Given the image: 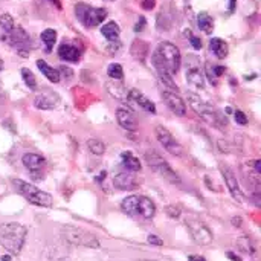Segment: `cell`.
<instances>
[{
	"label": "cell",
	"mask_w": 261,
	"mask_h": 261,
	"mask_svg": "<svg viewBox=\"0 0 261 261\" xmlns=\"http://www.w3.org/2000/svg\"><path fill=\"white\" fill-rule=\"evenodd\" d=\"M151 61H153V66H162L167 69V72L170 75H176L180 69V63H182L180 50L176 44H173L170 41H162L153 52Z\"/></svg>",
	"instance_id": "obj_1"
},
{
	"label": "cell",
	"mask_w": 261,
	"mask_h": 261,
	"mask_svg": "<svg viewBox=\"0 0 261 261\" xmlns=\"http://www.w3.org/2000/svg\"><path fill=\"white\" fill-rule=\"evenodd\" d=\"M28 229L20 223H5L0 225V246L5 248L9 254L17 255L21 252Z\"/></svg>",
	"instance_id": "obj_2"
},
{
	"label": "cell",
	"mask_w": 261,
	"mask_h": 261,
	"mask_svg": "<svg viewBox=\"0 0 261 261\" xmlns=\"http://www.w3.org/2000/svg\"><path fill=\"white\" fill-rule=\"evenodd\" d=\"M187 98H188V102H190V106L193 107V110H194L205 122H208L210 125L217 127V128H223V127L228 125V119H226L219 110H216L214 107H211L210 104H206L205 101H202L199 95H196V93H193V92H188V93H187Z\"/></svg>",
	"instance_id": "obj_3"
},
{
	"label": "cell",
	"mask_w": 261,
	"mask_h": 261,
	"mask_svg": "<svg viewBox=\"0 0 261 261\" xmlns=\"http://www.w3.org/2000/svg\"><path fill=\"white\" fill-rule=\"evenodd\" d=\"M121 210L130 217H141L150 220L156 214V205L151 199L145 196H128L122 200Z\"/></svg>",
	"instance_id": "obj_4"
},
{
	"label": "cell",
	"mask_w": 261,
	"mask_h": 261,
	"mask_svg": "<svg viewBox=\"0 0 261 261\" xmlns=\"http://www.w3.org/2000/svg\"><path fill=\"white\" fill-rule=\"evenodd\" d=\"M12 184H14L17 193L21 194L29 203H32L35 206H41V208H50L52 206L54 200H52V196L49 193H44L40 188H37L35 185L28 184L24 180H20V179H15Z\"/></svg>",
	"instance_id": "obj_5"
},
{
	"label": "cell",
	"mask_w": 261,
	"mask_h": 261,
	"mask_svg": "<svg viewBox=\"0 0 261 261\" xmlns=\"http://www.w3.org/2000/svg\"><path fill=\"white\" fill-rule=\"evenodd\" d=\"M75 15L86 28H95L106 20L107 11L104 8H93L86 3H76Z\"/></svg>",
	"instance_id": "obj_6"
},
{
	"label": "cell",
	"mask_w": 261,
	"mask_h": 261,
	"mask_svg": "<svg viewBox=\"0 0 261 261\" xmlns=\"http://www.w3.org/2000/svg\"><path fill=\"white\" fill-rule=\"evenodd\" d=\"M145 161L159 176H162L170 184H173V185H179L180 184V179L176 174V171H173V168L156 151H147L145 153Z\"/></svg>",
	"instance_id": "obj_7"
},
{
	"label": "cell",
	"mask_w": 261,
	"mask_h": 261,
	"mask_svg": "<svg viewBox=\"0 0 261 261\" xmlns=\"http://www.w3.org/2000/svg\"><path fill=\"white\" fill-rule=\"evenodd\" d=\"M185 225H187V228H188V231H190L193 240H194L197 245H200V246H208V245L213 243V239H214V237H213V232H211V229H210L202 220H199V219H196V217H188V219L185 220Z\"/></svg>",
	"instance_id": "obj_8"
},
{
	"label": "cell",
	"mask_w": 261,
	"mask_h": 261,
	"mask_svg": "<svg viewBox=\"0 0 261 261\" xmlns=\"http://www.w3.org/2000/svg\"><path fill=\"white\" fill-rule=\"evenodd\" d=\"M63 236L64 239L72 243V245H76V246H86V248H99V242L98 239L87 232V231H83V229H78V228H72V226H67L63 229Z\"/></svg>",
	"instance_id": "obj_9"
},
{
	"label": "cell",
	"mask_w": 261,
	"mask_h": 261,
	"mask_svg": "<svg viewBox=\"0 0 261 261\" xmlns=\"http://www.w3.org/2000/svg\"><path fill=\"white\" fill-rule=\"evenodd\" d=\"M3 40H6L11 46H14L15 50H18L23 57H26L31 50V37L20 26H14V29L8 35H5Z\"/></svg>",
	"instance_id": "obj_10"
},
{
	"label": "cell",
	"mask_w": 261,
	"mask_h": 261,
	"mask_svg": "<svg viewBox=\"0 0 261 261\" xmlns=\"http://www.w3.org/2000/svg\"><path fill=\"white\" fill-rule=\"evenodd\" d=\"M154 133H156V138H158L159 144H161L170 154L177 156V158L184 154V150H182L180 144L174 139V136H173L165 127L158 125V127L154 128Z\"/></svg>",
	"instance_id": "obj_11"
},
{
	"label": "cell",
	"mask_w": 261,
	"mask_h": 261,
	"mask_svg": "<svg viewBox=\"0 0 261 261\" xmlns=\"http://www.w3.org/2000/svg\"><path fill=\"white\" fill-rule=\"evenodd\" d=\"M187 83L196 89L205 87V73L197 64L196 57H188L187 60Z\"/></svg>",
	"instance_id": "obj_12"
},
{
	"label": "cell",
	"mask_w": 261,
	"mask_h": 261,
	"mask_svg": "<svg viewBox=\"0 0 261 261\" xmlns=\"http://www.w3.org/2000/svg\"><path fill=\"white\" fill-rule=\"evenodd\" d=\"M162 98L165 101V104L168 106V109L177 115V116H185L187 115V106H185V101L176 93V92H171V90H164L162 93Z\"/></svg>",
	"instance_id": "obj_13"
},
{
	"label": "cell",
	"mask_w": 261,
	"mask_h": 261,
	"mask_svg": "<svg viewBox=\"0 0 261 261\" xmlns=\"http://www.w3.org/2000/svg\"><path fill=\"white\" fill-rule=\"evenodd\" d=\"M113 185H115V188H118L121 191H132V190H136L141 184L136 179L135 173L122 171L113 177Z\"/></svg>",
	"instance_id": "obj_14"
},
{
	"label": "cell",
	"mask_w": 261,
	"mask_h": 261,
	"mask_svg": "<svg viewBox=\"0 0 261 261\" xmlns=\"http://www.w3.org/2000/svg\"><path fill=\"white\" fill-rule=\"evenodd\" d=\"M60 104V96L58 93H54V92H41L35 96L34 99V106L40 110H52L55 109L57 106Z\"/></svg>",
	"instance_id": "obj_15"
},
{
	"label": "cell",
	"mask_w": 261,
	"mask_h": 261,
	"mask_svg": "<svg viewBox=\"0 0 261 261\" xmlns=\"http://www.w3.org/2000/svg\"><path fill=\"white\" fill-rule=\"evenodd\" d=\"M128 102H133L135 106H138L139 109H142V110H145L148 113H153V115L156 113L154 102L150 98H147L142 92H139L138 89L128 90Z\"/></svg>",
	"instance_id": "obj_16"
},
{
	"label": "cell",
	"mask_w": 261,
	"mask_h": 261,
	"mask_svg": "<svg viewBox=\"0 0 261 261\" xmlns=\"http://www.w3.org/2000/svg\"><path fill=\"white\" fill-rule=\"evenodd\" d=\"M58 57L63 61H69V63H78L81 58V49L72 43H61L58 47Z\"/></svg>",
	"instance_id": "obj_17"
},
{
	"label": "cell",
	"mask_w": 261,
	"mask_h": 261,
	"mask_svg": "<svg viewBox=\"0 0 261 261\" xmlns=\"http://www.w3.org/2000/svg\"><path fill=\"white\" fill-rule=\"evenodd\" d=\"M222 174H223V177H225V184H226L228 190L231 191L232 197H234L237 202H243V194H242L240 185H239L237 177L234 176V173H232L228 167H222Z\"/></svg>",
	"instance_id": "obj_18"
},
{
	"label": "cell",
	"mask_w": 261,
	"mask_h": 261,
	"mask_svg": "<svg viewBox=\"0 0 261 261\" xmlns=\"http://www.w3.org/2000/svg\"><path fill=\"white\" fill-rule=\"evenodd\" d=\"M116 119L119 122V125L122 128H125L127 132H136L138 130V122H136V118L133 116V113L128 110V109H118L116 112Z\"/></svg>",
	"instance_id": "obj_19"
},
{
	"label": "cell",
	"mask_w": 261,
	"mask_h": 261,
	"mask_svg": "<svg viewBox=\"0 0 261 261\" xmlns=\"http://www.w3.org/2000/svg\"><path fill=\"white\" fill-rule=\"evenodd\" d=\"M21 162H23V165L34 174V173H37V171H43V168H44V165H46V159L43 158V156H40V154H37V153H26L23 158H21Z\"/></svg>",
	"instance_id": "obj_20"
},
{
	"label": "cell",
	"mask_w": 261,
	"mask_h": 261,
	"mask_svg": "<svg viewBox=\"0 0 261 261\" xmlns=\"http://www.w3.org/2000/svg\"><path fill=\"white\" fill-rule=\"evenodd\" d=\"M106 87H107V90H109V93L112 95V96H115L118 101H122V102H128V92H127V89L124 87V84H121V83H116L115 80H112V81H109L107 84H106Z\"/></svg>",
	"instance_id": "obj_21"
},
{
	"label": "cell",
	"mask_w": 261,
	"mask_h": 261,
	"mask_svg": "<svg viewBox=\"0 0 261 261\" xmlns=\"http://www.w3.org/2000/svg\"><path fill=\"white\" fill-rule=\"evenodd\" d=\"M121 162H122V167L130 173L141 171V161L132 151H122L121 153Z\"/></svg>",
	"instance_id": "obj_22"
},
{
	"label": "cell",
	"mask_w": 261,
	"mask_h": 261,
	"mask_svg": "<svg viewBox=\"0 0 261 261\" xmlns=\"http://www.w3.org/2000/svg\"><path fill=\"white\" fill-rule=\"evenodd\" d=\"M210 49H211V52H213L217 58H220V60L226 58V57H228V52H229L228 43H226L225 40H222V38H213V40L210 41Z\"/></svg>",
	"instance_id": "obj_23"
},
{
	"label": "cell",
	"mask_w": 261,
	"mask_h": 261,
	"mask_svg": "<svg viewBox=\"0 0 261 261\" xmlns=\"http://www.w3.org/2000/svg\"><path fill=\"white\" fill-rule=\"evenodd\" d=\"M37 67L41 70V73L50 81V83H58L61 75L57 69H54L52 66H49L44 60H37Z\"/></svg>",
	"instance_id": "obj_24"
},
{
	"label": "cell",
	"mask_w": 261,
	"mask_h": 261,
	"mask_svg": "<svg viewBox=\"0 0 261 261\" xmlns=\"http://www.w3.org/2000/svg\"><path fill=\"white\" fill-rule=\"evenodd\" d=\"M101 34H102V35H104L110 43H115V41H118V40H119L121 29H119L118 23H115V21H109V23L102 24V28H101Z\"/></svg>",
	"instance_id": "obj_25"
},
{
	"label": "cell",
	"mask_w": 261,
	"mask_h": 261,
	"mask_svg": "<svg viewBox=\"0 0 261 261\" xmlns=\"http://www.w3.org/2000/svg\"><path fill=\"white\" fill-rule=\"evenodd\" d=\"M197 24H199L200 31H203L205 34H211L214 29V20L208 12H200L197 15Z\"/></svg>",
	"instance_id": "obj_26"
},
{
	"label": "cell",
	"mask_w": 261,
	"mask_h": 261,
	"mask_svg": "<svg viewBox=\"0 0 261 261\" xmlns=\"http://www.w3.org/2000/svg\"><path fill=\"white\" fill-rule=\"evenodd\" d=\"M41 41H43V44L46 47V52H50L54 44H55V41H57V32L54 29H50V28L44 29L41 32Z\"/></svg>",
	"instance_id": "obj_27"
},
{
	"label": "cell",
	"mask_w": 261,
	"mask_h": 261,
	"mask_svg": "<svg viewBox=\"0 0 261 261\" xmlns=\"http://www.w3.org/2000/svg\"><path fill=\"white\" fill-rule=\"evenodd\" d=\"M14 26H15V23H14V20H12V17L9 14H2L0 15V28L3 31L2 38H5V35H8L14 29Z\"/></svg>",
	"instance_id": "obj_28"
},
{
	"label": "cell",
	"mask_w": 261,
	"mask_h": 261,
	"mask_svg": "<svg viewBox=\"0 0 261 261\" xmlns=\"http://www.w3.org/2000/svg\"><path fill=\"white\" fill-rule=\"evenodd\" d=\"M107 73L112 80L115 81H121L124 78V70H122V66L118 64V63H112L109 67H107Z\"/></svg>",
	"instance_id": "obj_29"
},
{
	"label": "cell",
	"mask_w": 261,
	"mask_h": 261,
	"mask_svg": "<svg viewBox=\"0 0 261 261\" xmlns=\"http://www.w3.org/2000/svg\"><path fill=\"white\" fill-rule=\"evenodd\" d=\"M87 148L93 153V154H104L106 151V145L104 142H101L99 139H89L87 141Z\"/></svg>",
	"instance_id": "obj_30"
},
{
	"label": "cell",
	"mask_w": 261,
	"mask_h": 261,
	"mask_svg": "<svg viewBox=\"0 0 261 261\" xmlns=\"http://www.w3.org/2000/svg\"><path fill=\"white\" fill-rule=\"evenodd\" d=\"M21 76H23L24 84H26L31 90H35V89H37V80H35L34 73H32L29 69L23 67V69H21Z\"/></svg>",
	"instance_id": "obj_31"
},
{
	"label": "cell",
	"mask_w": 261,
	"mask_h": 261,
	"mask_svg": "<svg viewBox=\"0 0 261 261\" xmlns=\"http://www.w3.org/2000/svg\"><path fill=\"white\" fill-rule=\"evenodd\" d=\"M239 248L243 251V252H246V254H254L255 252V249H254V246H252V242L249 240V239H239Z\"/></svg>",
	"instance_id": "obj_32"
},
{
	"label": "cell",
	"mask_w": 261,
	"mask_h": 261,
	"mask_svg": "<svg viewBox=\"0 0 261 261\" xmlns=\"http://www.w3.org/2000/svg\"><path fill=\"white\" fill-rule=\"evenodd\" d=\"M205 73H206V76H208V80H210V83H211L213 86H216V84L219 83V78H217V75L214 73V66H213V64H210V63L205 64Z\"/></svg>",
	"instance_id": "obj_33"
},
{
	"label": "cell",
	"mask_w": 261,
	"mask_h": 261,
	"mask_svg": "<svg viewBox=\"0 0 261 261\" xmlns=\"http://www.w3.org/2000/svg\"><path fill=\"white\" fill-rule=\"evenodd\" d=\"M234 116H236V121H237V124H240V125H246V124H248V116L245 115V112H242V110H237V112L234 113Z\"/></svg>",
	"instance_id": "obj_34"
},
{
	"label": "cell",
	"mask_w": 261,
	"mask_h": 261,
	"mask_svg": "<svg viewBox=\"0 0 261 261\" xmlns=\"http://www.w3.org/2000/svg\"><path fill=\"white\" fill-rule=\"evenodd\" d=\"M190 43L194 49H202V40L199 37H194V35H190Z\"/></svg>",
	"instance_id": "obj_35"
},
{
	"label": "cell",
	"mask_w": 261,
	"mask_h": 261,
	"mask_svg": "<svg viewBox=\"0 0 261 261\" xmlns=\"http://www.w3.org/2000/svg\"><path fill=\"white\" fill-rule=\"evenodd\" d=\"M148 243L150 245H154V246H162L164 245V242L158 236H148Z\"/></svg>",
	"instance_id": "obj_36"
},
{
	"label": "cell",
	"mask_w": 261,
	"mask_h": 261,
	"mask_svg": "<svg viewBox=\"0 0 261 261\" xmlns=\"http://www.w3.org/2000/svg\"><path fill=\"white\" fill-rule=\"evenodd\" d=\"M145 18L144 17H139V20H138V23H136V26H135V31L136 32H141V31H144V28H145Z\"/></svg>",
	"instance_id": "obj_37"
},
{
	"label": "cell",
	"mask_w": 261,
	"mask_h": 261,
	"mask_svg": "<svg viewBox=\"0 0 261 261\" xmlns=\"http://www.w3.org/2000/svg\"><path fill=\"white\" fill-rule=\"evenodd\" d=\"M167 213H168L171 217H174V219H176V217H179L180 210H179V208H176V206H168V208H167Z\"/></svg>",
	"instance_id": "obj_38"
},
{
	"label": "cell",
	"mask_w": 261,
	"mask_h": 261,
	"mask_svg": "<svg viewBox=\"0 0 261 261\" xmlns=\"http://www.w3.org/2000/svg\"><path fill=\"white\" fill-rule=\"evenodd\" d=\"M156 5V0H142V8L144 9H153Z\"/></svg>",
	"instance_id": "obj_39"
},
{
	"label": "cell",
	"mask_w": 261,
	"mask_h": 261,
	"mask_svg": "<svg viewBox=\"0 0 261 261\" xmlns=\"http://www.w3.org/2000/svg\"><path fill=\"white\" fill-rule=\"evenodd\" d=\"M58 72H61V73H63L64 76H67V78H72V75H73V72H72L69 67H66V66H61Z\"/></svg>",
	"instance_id": "obj_40"
},
{
	"label": "cell",
	"mask_w": 261,
	"mask_h": 261,
	"mask_svg": "<svg viewBox=\"0 0 261 261\" xmlns=\"http://www.w3.org/2000/svg\"><path fill=\"white\" fill-rule=\"evenodd\" d=\"M188 261H206L203 257H200V255H190L188 257Z\"/></svg>",
	"instance_id": "obj_41"
},
{
	"label": "cell",
	"mask_w": 261,
	"mask_h": 261,
	"mask_svg": "<svg viewBox=\"0 0 261 261\" xmlns=\"http://www.w3.org/2000/svg\"><path fill=\"white\" fill-rule=\"evenodd\" d=\"M237 6V0H229V12H234Z\"/></svg>",
	"instance_id": "obj_42"
},
{
	"label": "cell",
	"mask_w": 261,
	"mask_h": 261,
	"mask_svg": "<svg viewBox=\"0 0 261 261\" xmlns=\"http://www.w3.org/2000/svg\"><path fill=\"white\" fill-rule=\"evenodd\" d=\"M232 225H234V226H240V225H242V219H240V217H234V219H232Z\"/></svg>",
	"instance_id": "obj_43"
},
{
	"label": "cell",
	"mask_w": 261,
	"mask_h": 261,
	"mask_svg": "<svg viewBox=\"0 0 261 261\" xmlns=\"http://www.w3.org/2000/svg\"><path fill=\"white\" fill-rule=\"evenodd\" d=\"M52 3H55V6L57 8H61V3H60V0H50Z\"/></svg>",
	"instance_id": "obj_44"
},
{
	"label": "cell",
	"mask_w": 261,
	"mask_h": 261,
	"mask_svg": "<svg viewBox=\"0 0 261 261\" xmlns=\"http://www.w3.org/2000/svg\"><path fill=\"white\" fill-rule=\"evenodd\" d=\"M2 261H11V257H9V255H3V257H2Z\"/></svg>",
	"instance_id": "obj_45"
},
{
	"label": "cell",
	"mask_w": 261,
	"mask_h": 261,
	"mask_svg": "<svg viewBox=\"0 0 261 261\" xmlns=\"http://www.w3.org/2000/svg\"><path fill=\"white\" fill-rule=\"evenodd\" d=\"M2 69H3V61L0 60V70H2Z\"/></svg>",
	"instance_id": "obj_46"
},
{
	"label": "cell",
	"mask_w": 261,
	"mask_h": 261,
	"mask_svg": "<svg viewBox=\"0 0 261 261\" xmlns=\"http://www.w3.org/2000/svg\"><path fill=\"white\" fill-rule=\"evenodd\" d=\"M0 95H2V83H0Z\"/></svg>",
	"instance_id": "obj_47"
},
{
	"label": "cell",
	"mask_w": 261,
	"mask_h": 261,
	"mask_svg": "<svg viewBox=\"0 0 261 261\" xmlns=\"http://www.w3.org/2000/svg\"><path fill=\"white\" fill-rule=\"evenodd\" d=\"M142 261H154V260H142Z\"/></svg>",
	"instance_id": "obj_48"
}]
</instances>
